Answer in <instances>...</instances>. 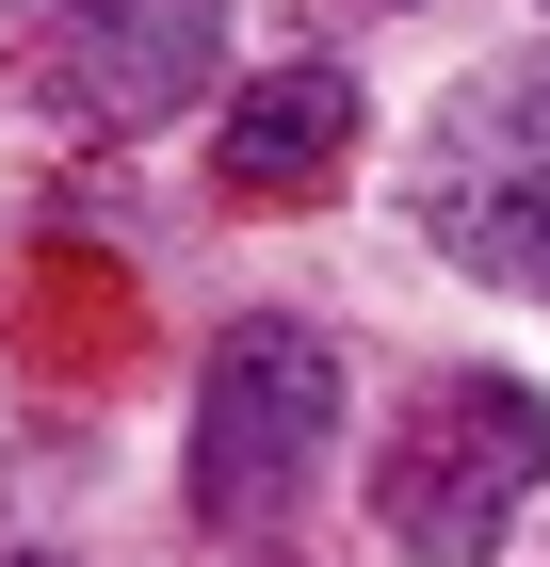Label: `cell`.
Here are the masks:
<instances>
[{
  "label": "cell",
  "mask_w": 550,
  "mask_h": 567,
  "mask_svg": "<svg viewBox=\"0 0 550 567\" xmlns=\"http://www.w3.org/2000/svg\"><path fill=\"white\" fill-rule=\"evenodd\" d=\"M535 471H550V405L518 373H437L373 454V519L405 567H486L502 519L535 503Z\"/></svg>",
  "instance_id": "6da1fadb"
},
{
  "label": "cell",
  "mask_w": 550,
  "mask_h": 567,
  "mask_svg": "<svg viewBox=\"0 0 550 567\" xmlns=\"http://www.w3.org/2000/svg\"><path fill=\"white\" fill-rule=\"evenodd\" d=\"M422 244L486 292H550V49L486 65L422 146Z\"/></svg>",
  "instance_id": "7a4b0ae2"
},
{
  "label": "cell",
  "mask_w": 550,
  "mask_h": 567,
  "mask_svg": "<svg viewBox=\"0 0 550 567\" xmlns=\"http://www.w3.org/2000/svg\"><path fill=\"white\" fill-rule=\"evenodd\" d=\"M324 422H340V357L308 324H227L211 390H195V519L211 535L292 519L308 471H324Z\"/></svg>",
  "instance_id": "3957f363"
},
{
  "label": "cell",
  "mask_w": 550,
  "mask_h": 567,
  "mask_svg": "<svg viewBox=\"0 0 550 567\" xmlns=\"http://www.w3.org/2000/svg\"><path fill=\"white\" fill-rule=\"evenodd\" d=\"M211 33L227 0H33V49L65 65L82 114H178L211 82Z\"/></svg>",
  "instance_id": "277c9868"
},
{
  "label": "cell",
  "mask_w": 550,
  "mask_h": 567,
  "mask_svg": "<svg viewBox=\"0 0 550 567\" xmlns=\"http://www.w3.org/2000/svg\"><path fill=\"white\" fill-rule=\"evenodd\" d=\"M227 195L243 212H308V195H340V163H356V82L340 65H259L243 97H227Z\"/></svg>",
  "instance_id": "5b68a950"
},
{
  "label": "cell",
  "mask_w": 550,
  "mask_h": 567,
  "mask_svg": "<svg viewBox=\"0 0 550 567\" xmlns=\"http://www.w3.org/2000/svg\"><path fill=\"white\" fill-rule=\"evenodd\" d=\"M17 567H65V551H17Z\"/></svg>",
  "instance_id": "8992f818"
}]
</instances>
